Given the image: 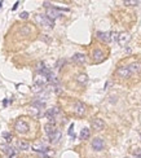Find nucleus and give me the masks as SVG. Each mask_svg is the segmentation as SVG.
<instances>
[{
    "label": "nucleus",
    "instance_id": "obj_1",
    "mask_svg": "<svg viewBox=\"0 0 141 158\" xmlns=\"http://www.w3.org/2000/svg\"><path fill=\"white\" fill-rule=\"evenodd\" d=\"M36 21L44 27H53L54 26V21L51 19L47 14H38L36 16Z\"/></svg>",
    "mask_w": 141,
    "mask_h": 158
},
{
    "label": "nucleus",
    "instance_id": "obj_2",
    "mask_svg": "<svg viewBox=\"0 0 141 158\" xmlns=\"http://www.w3.org/2000/svg\"><path fill=\"white\" fill-rule=\"evenodd\" d=\"M69 9L67 8H56V7H53V8H49L48 9V12H47V16L51 18V19H54L56 18H58L60 16H61V12H67Z\"/></svg>",
    "mask_w": 141,
    "mask_h": 158
},
{
    "label": "nucleus",
    "instance_id": "obj_3",
    "mask_svg": "<svg viewBox=\"0 0 141 158\" xmlns=\"http://www.w3.org/2000/svg\"><path fill=\"white\" fill-rule=\"evenodd\" d=\"M14 130L18 133H26L29 131V125L25 121H22V119H18L16 122V125H14Z\"/></svg>",
    "mask_w": 141,
    "mask_h": 158
},
{
    "label": "nucleus",
    "instance_id": "obj_4",
    "mask_svg": "<svg viewBox=\"0 0 141 158\" xmlns=\"http://www.w3.org/2000/svg\"><path fill=\"white\" fill-rule=\"evenodd\" d=\"M0 150H3V153H5L9 157H16L17 150L14 146H10L9 144H0Z\"/></svg>",
    "mask_w": 141,
    "mask_h": 158
},
{
    "label": "nucleus",
    "instance_id": "obj_5",
    "mask_svg": "<svg viewBox=\"0 0 141 158\" xmlns=\"http://www.w3.org/2000/svg\"><path fill=\"white\" fill-rule=\"evenodd\" d=\"M73 110H74V113L76 115L80 117V115H83L86 113V105L82 101H75L74 105H73Z\"/></svg>",
    "mask_w": 141,
    "mask_h": 158
},
{
    "label": "nucleus",
    "instance_id": "obj_6",
    "mask_svg": "<svg viewBox=\"0 0 141 158\" xmlns=\"http://www.w3.org/2000/svg\"><path fill=\"white\" fill-rule=\"evenodd\" d=\"M96 36H97V39H100V40L104 42V43H110L111 39H113L111 32H104V31H97Z\"/></svg>",
    "mask_w": 141,
    "mask_h": 158
},
{
    "label": "nucleus",
    "instance_id": "obj_7",
    "mask_svg": "<svg viewBox=\"0 0 141 158\" xmlns=\"http://www.w3.org/2000/svg\"><path fill=\"white\" fill-rule=\"evenodd\" d=\"M92 58H93V62L98 64V62H101L104 61V58H105V54L101 49H95L92 52Z\"/></svg>",
    "mask_w": 141,
    "mask_h": 158
},
{
    "label": "nucleus",
    "instance_id": "obj_8",
    "mask_svg": "<svg viewBox=\"0 0 141 158\" xmlns=\"http://www.w3.org/2000/svg\"><path fill=\"white\" fill-rule=\"evenodd\" d=\"M91 126H92V128L95 131H102L104 127H105V122L102 119H100V118H95V119L92 121V123H91Z\"/></svg>",
    "mask_w": 141,
    "mask_h": 158
},
{
    "label": "nucleus",
    "instance_id": "obj_9",
    "mask_svg": "<svg viewBox=\"0 0 141 158\" xmlns=\"http://www.w3.org/2000/svg\"><path fill=\"white\" fill-rule=\"evenodd\" d=\"M116 74H118L120 78H130V76L132 75V73H131V70H130L128 66H120V67H118Z\"/></svg>",
    "mask_w": 141,
    "mask_h": 158
},
{
    "label": "nucleus",
    "instance_id": "obj_10",
    "mask_svg": "<svg viewBox=\"0 0 141 158\" xmlns=\"http://www.w3.org/2000/svg\"><path fill=\"white\" fill-rule=\"evenodd\" d=\"M92 148H93V150H96V152L102 150V149H104V140L100 139V137H95V139L92 140Z\"/></svg>",
    "mask_w": 141,
    "mask_h": 158
},
{
    "label": "nucleus",
    "instance_id": "obj_11",
    "mask_svg": "<svg viewBox=\"0 0 141 158\" xmlns=\"http://www.w3.org/2000/svg\"><path fill=\"white\" fill-rule=\"evenodd\" d=\"M58 113H60V109L57 106H54V108L48 109L47 113H45V115H47V118H49V119H51V123H54V118H56V115Z\"/></svg>",
    "mask_w": 141,
    "mask_h": 158
},
{
    "label": "nucleus",
    "instance_id": "obj_12",
    "mask_svg": "<svg viewBox=\"0 0 141 158\" xmlns=\"http://www.w3.org/2000/svg\"><path fill=\"white\" fill-rule=\"evenodd\" d=\"M130 39H131L130 34H127V32H119V36H118V43H119L120 46H126V43H128V42H130Z\"/></svg>",
    "mask_w": 141,
    "mask_h": 158
},
{
    "label": "nucleus",
    "instance_id": "obj_13",
    "mask_svg": "<svg viewBox=\"0 0 141 158\" xmlns=\"http://www.w3.org/2000/svg\"><path fill=\"white\" fill-rule=\"evenodd\" d=\"M60 139H61V131H60V130H56L53 133L49 135V140L52 143H58Z\"/></svg>",
    "mask_w": 141,
    "mask_h": 158
},
{
    "label": "nucleus",
    "instance_id": "obj_14",
    "mask_svg": "<svg viewBox=\"0 0 141 158\" xmlns=\"http://www.w3.org/2000/svg\"><path fill=\"white\" fill-rule=\"evenodd\" d=\"M73 61H75L76 64H84L86 62V56L83 53H75L73 56Z\"/></svg>",
    "mask_w": 141,
    "mask_h": 158
},
{
    "label": "nucleus",
    "instance_id": "obj_15",
    "mask_svg": "<svg viewBox=\"0 0 141 158\" xmlns=\"http://www.w3.org/2000/svg\"><path fill=\"white\" fill-rule=\"evenodd\" d=\"M128 67H130L132 74H137L141 71V64L140 62H132L131 65H128Z\"/></svg>",
    "mask_w": 141,
    "mask_h": 158
},
{
    "label": "nucleus",
    "instance_id": "obj_16",
    "mask_svg": "<svg viewBox=\"0 0 141 158\" xmlns=\"http://www.w3.org/2000/svg\"><path fill=\"white\" fill-rule=\"evenodd\" d=\"M17 148H18L19 150H27V149L30 148V144H29L26 140H19V141L17 143Z\"/></svg>",
    "mask_w": 141,
    "mask_h": 158
},
{
    "label": "nucleus",
    "instance_id": "obj_17",
    "mask_svg": "<svg viewBox=\"0 0 141 158\" xmlns=\"http://www.w3.org/2000/svg\"><path fill=\"white\" fill-rule=\"evenodd\" d=\"M44 130H45L47 135L49 136V135H51V133H53L57 128H56V126H54L53 123H48V125H45V126H44Z\"/></svg>",
    "mask_w": 141,
    "mask_h": 158
},
{
    "label": "nucleus",
    "instance_id": "obj_18",
    "mask_svg": "<svg viewBox=\"0 0 141 158\" xmlns=\"http://www.w3.org/2000/svg\"><path fill=\"white\" fill-rule=\"evenodd\" d=\"M89 135H91L89 130L88 128H83L82 131H80V140H87L89 137Z\"/></svg>",
    "mask_w": 141,
    "mask_h": 158
},
{
    "label": "nucleus",
    "instance_id": "obj_19",
    "mask_svg": "<svg viewBox=\"0 0 141 158\" xmlns=\"http://www.w3.org/2000/svg\"><path fill=\"white\" fill-rule=\"evenodd\" d=\"M76 81H78L80 84H86V83L88 82V76H87L86 74H79V75L76 76Z\"/></svg>",
    "mask_w": 141,
    "mask_h": 158
},
{
    "label": "nucleus",
    "instance_id": "obj_20",
    "mask_svg": "<svg viewBox=\"0 0 141 158\" xmlns=\"http://www.w3.org/2000/svg\"><path fill=\"white\" fill-rule=\"evenodd\" d=\"M44 106H45V103L42 101V100H35V101L32 103V108H39V110L43 109Z\"/></svg>",
    "mask_w": 141,
    "mask_h": 158
},
{
    "label": "nucleus",
    "instance_id": "obj_21",
    "mask_svg": "<svg viewBox=\"0 0 141 158\" xmlns=\"http://www.w3.org/2000/svg\"><path fill=\"white\" fill-rule=\"evenodd\" d=\"M34 150L40 152V153H45V152H48V148L45 145H43V144H39V145H35L34 146Z\"/></svg>",
    "mask_w": 141,
    "mask_h": 158
},
{
    "label": "nucleus",
    "instance_id": "obj_22",
    "mask_svg": "<svg viewBox=\"0 0 141 158\" xmlns=\"http://www.w3.org/2000/svg\"><path fill=\"white\" fill-rule=\"evenodd\" d=\"M140 4V2H137V0H126L124 2V5H138Z\"/></svg>",
    "mask_w": 141,
    "mask_h": 158
},
{
    "label": "nucleus",
    "instance_id": "obj_23",
    "mask_svg": "<svg viewBox=\"0 0 141 158\" xmlns=\"http://www.w3.org/2000/svg\"><path fill=\"white\" fill-rule=\"evenodd\" d=\"M3 137H5V140H7V143H8V144H9V143L12 141V139H13L12 135H10V133H8V132H4V133H3Z\"/></svg>",
    "mask_w": 141,
    "mask_h": 158
},
{
    "label": "nucleus",
    "instance_id": "obj_24",
    "mask_svg": "<svg viewBox=\"0 0 141 158\" xmlns=\"http://www.w3.org/2000/svg\"><path fill=\"white\" fill-rule=\"evenodd\" d=\"M19 17H21L22 19H26V18L29 17V13H27V12H22L21 14H19Z\"/></svg>",
    "mask_w": 141,
    "mask_h": 158
},
{
    "label": "nucleus",
    "instance_id": "obj_25",
    "mask_svg": "<svg viewBox=\"0 0 141 158\" xmlns=\"http://www.w3.org/2000/svg\"><path fill=\"white\" fill-rule=\"evenodd\" d=\"M69 135L74 137V125H71V126H70V128H69Z\"/></svg>",
    "mask_w": 141,
    "mask_h": 158
},
{
    "label": "nucleus",
    "instance_id": "obj_26",
    "mask_svg": "<svg viewBox=\"0 0 141 158\" xmlns=\"http://www.w3.org/2000/svg\"><path fill=\"white\" fill-rule=\"evenodd\" d=\"M17 7H18V2L14 4V7H13V10H16V9H17Z\"/></svg>",
    "mask_w": 141,
    "mask_h": 158
},
{
    "label": "nucleus",
    "instance_id": "obj_27",
    "mask_svg": "<svg viewBox=\"0 0 141 158\" xmlns=\"http://www.w3.org/2000/svg\"><path fill=\"white\" fill-rule=\"evenodd\" d=\"M3 7V2H0V8H2Z\"/></svg>",
    "mask_w": 141,
    "mask_h": 158
},
{
    "label": "nucleus",
    "instance_id": "obj_28",
    "mask_svg": "<svg viewBox=\"0 0 141 158\" xmlns=\"http://www.w3.org/2000/svg\"><path fill=\"white\" fill-rule=\"evenodd\" d=\"M136 158H141V157H136Z\"/></svg>",
    "mask_w": 141,
    "mask_h": 158
},
{
    "label": "nucleus",
    "instance_id": "obj_29",
    "mask_svg": "<svg viewBox=\"0 0 141 158\" xmlns=\"http://www.w3.org/2000/svg\"><path fill=\"white\" fill-rule=\"evenodd\" d=\"M47 158H48V157H47Z\"/></svg>",
    "mask_w": 141,
    "mask_h": 158
}]
</instances>
